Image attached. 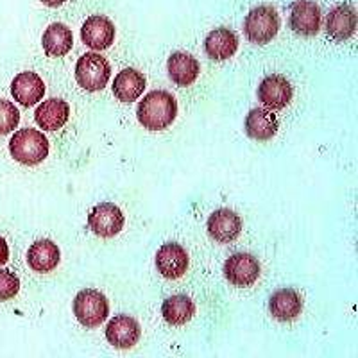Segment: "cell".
Masks as SVG:
<instances>
[{
    "mask_svg": "<svg viewBox=\"0 0 358 358\" xmlns=\"http://www.w3.org/2000/svg\"><path fill=\"white\" fill-rule=\"evenodd\" d=\"M69 102L57 97L41 102L40 106L36 108V113H34V120H36L38 127L43 131L62 129V127L69 122Z\"/></svg>",
    "mask_w": 358,
    "mask_h": 358,
    "instance_id": "18",
    "label": "cell"
},
{
    "mask_svg": "<svg viewBox=\"0 0 358 358\" xmlns=\"http://www.w3.org/2000/svg\"><path fill=\"white\" fill-rule=\"evenodd\" d=\"M322 15L313 0H296L290 8V27L299 36L312 38L321 31Z\"/></svg>",
    "mask_w": 358,
    "mask_h": 358,
    "instance_id": "9",
    "label": "cell"
},
{
    "mask_svg": "<svg viewBox=\"0 0 358 358\" xmlns=\"http://www.w3.org/2000/svg\"><path fill=\"white\" fill-rule=\"evenodd\" d=\"M206 229L208 235L212 236L215 242H219V244H229V242L236 241L241 236L242 219L233 210L220 208V210H215L212 215L208 217Z\"/></svg>",
    "mask_w": 358,
    "mask_h": 358,
    "instance_id": "12",
    "label": "cell"
},
{
    "mask_svg": "<svg viewBox=\"0 0 358 358\" xmlns=\"http://www.w3.org/2000/svg\"><path fill=\"white\" fill-rule=\"evenodd\" d=\"M9 260V248H8V242L0 236V265H6Z\"/></svg>",
    "mask_w": 358,
    "mask_h": 358,
    "instance_id": "27",
    "label": "cell"
},
{
    "mask_svg": "<svg viewBox=\"0 0 358 358\" xmlns=\"http://www.w3.org/2000/svg\"><path fill=\"white\" fill-rule=\"evenodd\" d=\"M280 15L273 6H258L248 13L244 20V33L251 43L265 45L280 33Z\"/></svg>",
    "mask_w": 358,
    "mask_h": 358,
    "instance_id": "4",
    "label": "cell"
},
{
    "mask_svg": "<svg viewBox=\"0 0 358 358\" xmlns=\"http://www.w3.org/2000/svg\"><path fill=\"white\" fill-rule=\"evenodd\" d=\"M326 33L334 40H350L357 33V11L348 4H341L331 9L326 17Z\"/></svg>",
    "mask_w": 358,
    "mask_h": 358,
    "instance_id": "17",
    "label": "cell"
},
{
    "mask_svg": "<svg viewBox=\"0 0 358 358\" xmlns=\"http://www.w3.org/2000/svg\"><path fill=\"white\" fill-rule=\"evenodd\" d=\"M303 299L299 292L294 289H280L268 299V312L274 319L281 322H289L301 313Z\"/></svg>",
    "mask_w": 358,
    "mask_h": 358,
    "instance_id": "19",
    "label": "cell"
},
{
    "mask_svg": "<svg viewBox=\"0 0 358 358\" xmlns=\"http://www.w3.org/2000/svg\"><path fill=\"white\" fill-rule=\"evenodd\" d=\"M113 95L122 102H134L145 90V76L136 69H124L113 81Z\"/></svg>",
    "mask_w": 358,
    "mask_h": 358,
    "instance_id": "23",
    "label": "cell"
},
{
    "mask_svg": "<svg viewBox=\"0 0 358 358\" xmlns=\"http://www.w3.org/2000/svg\"><path fill=\"white\" fill-rule=\"evenodd\" d=\"M50 151V143L41 131L25 127L17 131L9 140V155L15 162L34 167L40 165Z\"/></svg>",
    "mask_w": 358,
    "mask_h": 358,
    "instance_id": "2",
    "label": "cell"
},
{
    "mask_svg": "<svg viewBox=\"0 0 358 358\" xmlns=\"http://www.w3.org/2000/svg\"><path fill=\"white\" fill-rule=\"evenodd\" d=\"M41 45L47 56L50 57H62L72 50L73 47V34L70 27L65 24H50L45 29L43 36H41Z\"/></svg>",
    "mask_w": 358,
    "mask_h": 358,
    "instance_id": "22",
    "label": "cell"
},
{
    "mask_svg": "<svg viewBox=\"0 0 358 358\" xmlns=\"http://www.w3.org/2000/svg\"><path fill=\"white\" fill-rule=\"evenodd\" d=\"M20 124V111L13 102L0 99V136L15 131Z\"/></svg>",
    "mask_w": 358,
    "mask_h": 358,
    "instance_id": "25",
    "label": "cell"
},
{
    "mask_svg": "<svg viewBox=\"0 0 358 358\" xmlns=\"http://www.w3.org/2000/svg\"><path fill=\"white\" fill-rule=\"evenodd\" d=\"M178 117V101L165 90H152L140 101L136 118L145 129H167Z\"/></svg>",
    "mask_w": 358,
    "mask_h": 358,
    "instance_id": "1",
    "label": "cell"
},
{
    "mask_svg": "<svg viewBox=\"0 0 358 358\" xmlns=\"http://www.w3.org/2000/svg\"><path fill=\"white\" fill-rule=\"evenodd\" d=\"M11 95L24 108L36 106L45 95V83L36 72H22L11 81Z\"/></svg>",
    "mask_w": 358,
    "mask_h": 358,
    "instance_id": "14",
    "label": "cell"
},
{
    "mask_svg": "<svg viewBox=\"0 0 358 358\" xmlns=\"http://www.w3.org/2000/svg\"><path fill=\"white\" fill-rule=\"evenodd\" d=\"M83 43L94 52H101L111 47L115 40V25L104 15H94L85 20L81 27Z\"/></svg>",
    "mask_w": 358,
    "mask_h": 358,
    "instance_id": "11",
    "label": "cell"
},
{
    "mask_svg": "<svg viewBox=\"0 0 358 358\" xmlns=\"http://www.w3.org/2000/svg\"><path fill=\"white\" fill-rule=\"evenodd\" d=\"M40 2L47 8H59V6L65 4V0H40Z\"/></svg>",
    "mask_w": 358,
    "mask_h": 358,
    "instance_id": "28",
    "label": "cell"
},
{
    "mask_svg": "<svg viewBox=\"0 0 358 358\" xmlns=\"http://www.w3.org/2000/svg\"><path fill=\"white\" fill-rule=\"evenodd\" d=\"M188 264V252L178 242H167L156 252V268L165 280H179L187 273Z\"/></svg>",
    "mask_w": 358,
    "mask_h": 358,
    "instance_id": "10",
    "label": "cell"
},
{
    "mask_svg": "<svg viewBox=\"0 0 358 358\" xmlns=\"http://www.w3.org/2000/svg\"><path fill=\"white\" fill-rule=\"evenodd\" d=\"M111 66L99 52H86L76 63V81L86 92H101L108 86Z\"/></svg>",
    "mask_w": 358,
    "mask_h": 358,
    "instance_id": "3",
    "label": "cell"
},
{
    "mask_svg": "<svg viewBox=\"0 0 358 358\" xmlns=\"http://www.w3.org/2000/svg\"><path fill=\"white\" fill-rule=\"evenodd\" d=\"M20 290V280L17 274L0 268V301H8L17 296Z\"/></svg>",
    "mask_w": 358,
    "mask_h": 358,
    "instance_id": "26",
    "label": "cell"
},
{
    "mask_svg": "<svg viewBox=\"0 0 358 358\" xmlns=\"http://www.w3.org/2000/svg\"><path fill=\"white\" fill-rule=\"evenodd\" d=\"M140 324L131 315H115L106 328L108 344L117 350H131L140 341Z\"/></svg>",
    "mask_w": 358,
    "mask_h": 358,
    "instance_id": "13",
    "label": "cell"
},
{
    "mask_svg": "<svg viewBox=\"0 0 358 358\" xmlns=\"http://www.w3.org/2000/svg\"><path fill=\"white\" fill-rule=\"evenodd\" d=\"M167 72L178 86H190L199 78L201 65L196 57L187 52H174L167 59Z\"/></svg>",
    "mask_w": 358,
    "mask_h": 358,
    "instance_id": "20",
    "label": "cell"
},
{
    "mask_svg": "<svg viewBox=\"0 0 358 358\" xmlns=\"http://www.w3.org/2000/svg\"><path fill=\"white\" fill-rule=\"evenodd\" d=\"M258 101L264 104L267 110L280 111L290 104L294 97V88L287 78L280 73H271L258 86Z\"/></svg>",
    "mask_w": 358,
    "mask_h": 358,
    "instance_id": "8",
    "label": "cell"
},
{
    "mask_svg": "<svg viewBox=\"0 0 358 358\" xmlns=\"http://www.w3.org/2000/svg\"><path fill=\"white\" fill-rule=\"evenodd\" d=\"M162 313L163 319L172 326H183L194 317L196 313V305L188 296H172L169 299H165L162 305Z\"/></svg>",
    "mask_w": 358,
    "mask_h": 358,
    "instance_id": "24",
    "label": "cell"
},
{
    "mask_svg": "<svg viewBox=\"0 0 358 358\" xmlns=\"http://www.w3.org/2000/svg\"><path fill=\"white\" fill-rule=\"evenodd\" d=\"M280 129V120L276 113L267 108H255L245 117V133L257 142H267L274 138Z\"/></svg>",
    "mask_w": 358,
    "mask_h": 358,
    "instance_id": "15",
    "label": "cell"
},
{
    "mask_svg": "<svg viewBox=\"0 0 358 358\" xmlns=\"http://www.w3.org/2000/svg\"><path fill=\"white\" fill-rule=\"evenodd\" d=\"M260 262L249 252H236L224 264V276L235 287H251L260 278Z\"/></svg>",
    "mask_w": 358,
    "mask_h": 358,
    "instance_id": "6",
    "label": "cell"
},
{
    "mask_svg": "<svg viewBox=\"0 0 358 358\" xmlns=\"http://www.w3.org/2000/svg\"><path fill=\"white\" fill-rule=\"evenodd\" d=\"M73 315L86 328H97L110 315L108 297L95 289H85L73 299Z\"/></svg>",
    "mask_w": 358,
    "mask_h": 358,
    "instance_id": "5",
    "label": "cell"
},
{
    "mask_svg": "<svg viewBox=\"0 0 358 358\" xmlns=\"http://www.w3.org/2000/svg\"><path fill=\"white\" fill-rule=\"evenodd\" d=\"M204 50L213 62H226L238 50V36L228 27L213 29L204 40Z\"/></svg>",
    "mask_w": 358,
    "mask_h": 358,
    "instance_id": "16",
    "label": "cell"
},
{
    "mask_svg": "<svg viewBox=\"0 0 358 358\" xmlns=\"http://www.w3.org/2000/svg\"><path fill=\"white\" fill-rule=\"evenodd\" d=\"M122 210L113 203H99L88 215L90 229L101 238H113L124 228Z\"/></svg>",
    "mask_w": 358,
    "mask_h": 358,
    "instance_id": "7",
    "label": "cell"
},
{
    "mask_svg": "<svg viewBox=\"0 0 358 358\" xmlns=\"http://www.w3.org/2000/svg\"><path fill=\"white\" fill-rule=\"evenodd\" d=\"M62 252L52 241L34 242L27 251V264L34 273H50L59 265Z\"/></svg>",
    "mask_w": 358,
    "mask_h": 358,
    "instance_id": "21",
    "label": "cell"
}]
</instances>
